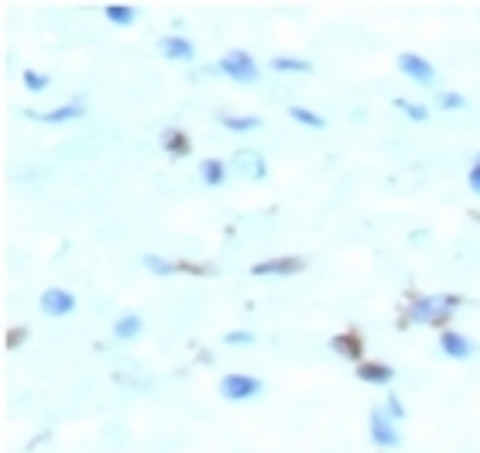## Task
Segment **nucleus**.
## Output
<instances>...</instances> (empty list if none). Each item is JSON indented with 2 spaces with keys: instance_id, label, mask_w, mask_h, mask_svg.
Masks as SVG:
<instances>
[{
  "instance_id": "3",
  "label": "nucleus",
  "mask_w": 480,
  "mask_h": 453,
  "mask_svg": "<svg viewBox=\"0 0 480 453\" xmlns=\"http://www.w3.org/2000/svg\"><path fill=\"white\" fill-rule=\"evenodd\" d=\"M220 391H223V399L240 402V399H254V395L261 391V381L250 375H227L220 381Z\"/></svg>"
},
{
  "instance_id": "1",
  "label": "nucleus",
  "mask_w": 480,
  "mask_h": 453,
  "mask_svg": "<svg viewBox=\"0 0 480 453\" xmlns=\"http://www.w3.org/2000/svg\"><path fill=\"white\" fill-rule=\"evenodd\" d=\"M456 306H460V299L456 296L416 299V302L408 306V320H418V323H443Z\"/></svg>"
},
{
  "instance_id": "12",
  "label": "nucleus",
  "mask_w": 480,
  "mask_h": 453,
  "mask_svg": "<svg viewBox=\"0 0 480 453\" xmlns=\"http://www.w3.org/2000/svg\"><path fill=\"white\" fill-rule=\"evenodd\" d=\"M32 117H38V121H48V124H63V121H76V117H83V107H79V103H65V107H59V110H48V113H32Z\"/></svg>"
},
{
  "instance_id": "15",
  "label": "nucleus",
  "mask_w": 480,
  "mask_h": 453,
  "mask_svg": "<svg viewBox=\"0 0 480 453\" xmlns=\"http://www.w3.org/2000/svg\"><path fill=\"white\" fill-rule=\"evenodd\" d=\"M113 333H117L121 340H127V337H138V333H141V320H138V316H121V320H117V327H113Z\"/></svg>"
},
{
  "instance_id": "10",
  "label": "nucleus",
  "mask_w": 480,
  "mask_h": 453,
  "mask_svg": "<svg viewBox=\"0 0 480 453\" xmlns=\"http://www.w3.org/2000/svg\"><path fill=\"white\" fill-rule=\"evenodd\" d=\"M357 378H360V381H371V385H385V381L395 378V371H391L387 364H360V368H357Z\"/></svg>"
},
{
  "instance_id": "25",
  "label": "nucleus",
  "mask_w": 480,
  "mask_h": 453,
  "mask_svg": "<svg viewBox=\"0 0 480 453\" xmlns=\"http://www.w3.org/2000/svg\"><path fill=\"white\" fill-rule=\"evenodd\" d=\"M470 189H474V192L480 196V158H477V165L470 169Z\"/></svg>"
},
{
  "instance_id": "17",
  "label": "nucleus",
  "mask_w": 480,
  "mask_h": 453,
  "mask_svg": "<svg viewBox=\"0 0 480 453\" xmlns=\"http://www.w3.org/2000/svg\"><path fill=\"white\" fill-rule=\"evenodd\" d=\"M107 17L113 25H131V21H134V11L124 7V4H107Z\"/></svg>"
},
{
  "instance_id": "2",
  "label": "nucleus",
  "mask_w": 480,
  "mask_h": 453,
  "mask_svg": "<svg viewBox=\"0 0 480 453\" xmlns=\"http://www.w3.org/2000/svg\"><path fill=\"white\" fill-rule=\"evenodd\" d=\"M220 73H227L230 79H240V83H254L258 79V65L248 52H227L220 59Z\"/></svg>"
},
{
  "instance_id": "4",
  "label": "nucleus",
  "mask_w": 480,
  "mask_h": 453,
  "mask_svg": "<svg viewBox=\"0 0 480 453\" xmlns=\"http://www.w3.org/2000/svg\"><path fill=\"white\" fill-rule=\"evenodd\" d=\"M398 65H402L405 76L416 79V83H433V79H436L433 65L426 63L422 55H416V52H405V55H398Z\"/></svg>"
},
{
  "instance_id": "20",
  "label": "nucleus",
  "mask_w": 480,
  "mask_h": 453,
  "mask_svg": "<svg viewBox=\"0 0 480 453\" xmlns=\"http://www.w3.org/2000/svg\"><path fill=\"white\" fill-rule=\"evenodd\" d=\"M333 347L340 350L343 358H357V354H360V344H357V337H337V340H333Z\"/></svg>"
},
{
  "instance_id": "18",
  "label": "nucleus",
  "mask_w": 480,
  "mask_h": 453,
  "mask_svg": "<svg viewBox=\"0 0 480 453\" xmlns=\"http://www.w3.org/2000/svg\"><path fill=\"white\" fill-rule=\"evenodd\" d=\"M289 113H292L299 124H309V127H323V117L319 113H312V110L306 107H289Z\"/></svg>"
},
{
  "instance_id": "11",
  "label": "nucleus",
  "mask_w": 480,
  "mask_h": 453,
  "mask_svg": "<svg viewBox=\"0 0 480 453\" xmlns=\"http://www.w3.org/2000/svg\"><path fill=\"white\" fill-rule=\"evenodd\" d=\"M162 52L169 55V59H192V45H189L186 38H179V34H169V38H162Z\"/></svg>"
},
{
  "instance_id": "23",
  "label": "nucleus",
  "mask_w": 480,
  "mask_h": 453,
  "mask_svg": "<svg viewBox=\"0 0 480 453\" xmlns=\"http://www.w3.org/2000/svg\"><path fill=\"white\" fill-rule=\"evenodd\" d=\"M24 86H28L32 94H38V90H45L48 86V79L42 76V73H34V69H28V73H24Z\"/></svg>"
},
{
  "instance_id": "26",
  "label": "nucleus",
  "mask_w": 480,
  "mask_h": 453,
  "mask_svg": "<svg viewBox=\"0 0 480 453\" xmlns=\"http://www.w3.org/2000/svg\"><path fill=\"white\" fill-rule=\"evenodd\" d=\"M250 333H227V344H250Z\"/></svg>"
},
{
  "instance_id": "21",
  "label": "nucleus",
  "mask_w": 480,
  "mask_h": 453,
  "mask_svg": "<svg viewBox=\"0 0 480 453\" xmlns=\"http://www.w3.org/2000/svg\"><path fill=\"white\" fill-rule=\"evenodd\" d=\"M395 107L405 110V113H408L412 121H426V117H429V110L422 107V103H408V100H395Z\"/></svg>"
},
{
  "instance_id": "7",
  "label": "nucleus",
  "mask_w": 480,
  "mask_h": 453,
  "mask_svg": "<svg viewBox=\"0 0 480 453\" xmlns=\"http://www.w3.org/2000/svg\"><path fill=\"white\" fill-rule=\"evenodd\" d=\"M371 433L377 447H395L398 443V433H395V426H391L385 409H374L371 412Z\"/></svg>"
},
{
  "instance_id": "27",
  "label": "nucleus",
  "mask_w": 480,
  "mask_h": 453,
  "mask_svg": "<svg viewBox=\"0 0 480 453\" xmlns=\"http://www.w3.org/2000/svg\"><path fill=\"white\" fill-rule=\"evenodd\" d=\"M387 409H391V416H395V419H402V416H405L402 402H398V399H395V395H391V399H387Z\"/></svg>"
},
{
  "instance_id": "6",
  "label": "nucleus",
  "mask_w": 480,
  "mask_h": 453,
  "mask_svg": "<svg viewBox=\"0 0 480 453\" xmlns=\"http://www.w3.org/2000/svg\"><path fill=\"white\" fill-rule=\"evenodd\" d=\"M42 310L48 316H69L76 310V299L69 296L65 289H48L45 296H42Z\"/></svg>"
},
{
  "instance_id": "14",
  "label": "nucleus",
  "mask_w": 480,
  "mask_h": 453,
  "mask_svg": "<svg viewBox=\"0 0 480 453\" xmlns=\"http://www.w3.org/2000/svg\"><path fill=\"white\" fill-rule=\"evenodd\" d=\"M162 141H165V152H169V155H175V158L186 155V152H189V138H186V134H179V131H165V138H162Z\"/></svg>"
},
{
  "instance_id": "16",
  "label": "nucleus",
  "mask_w": 480,
  "mask_h": 453,
  "mask_svg": "<svg viewBox=\"0 0 480 453\" xmlns=\"http://www.w3.org/2000/svg\"><path fill=\"white\" fill-rule=\"evenodd\" d=\"M271 69H279V73H309L312 65L306 59H271Z\"/></svg>"
},
{
  "instance_id": "19",
  "label": "nucleus",
  "mask_w": 480,
  "mask_h": 453,
  "mask_svg": "<svg viewBox=\"0 0 480 453\" xmlns=\"http://www.w3.org/2000/svg\"><path fill=\"white\" fill-rule=\"evenodd\" d=\"M258 124H261L258 117H223V127H230V131H254Z\"/></svg>"
},
{
  "instance_id": "24",
  "label": "nucleus",
  "mask_w": 480,
  "mask_h": 453,
  "mask_svg": "<svg viewBox=\"0 0 480 453\" xmlns=\"http://www.w3.org/2000/svg\"><path fill=\"white\" fill-rule=\"evenodd\" d=\"M439 107H446V110H460L466 107V100L460 94H443L439 96Z\"/></svg>"
},
{
  "instance_id": "9",
  "label": "nucleus",
  "mask_w": 480,
  "mask_h": 453,
  "mask_svg": "<svg viewBox=\"0 0 480 453\" xmlns=\"http://www.w3.org/2000/svg\"><path fill=\"white\" fill-rule=\"evenodd\" d=\"M439 344H443V350H446L449 358H470V350H474V347H470V340H466V337H460V333H453V330H446V333H443V340H439Z\"/></svg>"
},
{
  "instance_id": "5",
  "label": "nucleus",
  "mask_w": 480,
  "mask_h": 453,
  "mask_svg": "<svg viewBox=\"0 0 480 453\" xmlns=\"http://www.w3.org/2000/svg\"><path fill=\"white\" fill-rule=\"evenodd\" d=\"M302 268H306L302 258H271V261H258L250 271H254V275H295V271H302Z\"/></svg>"
},
{
  "instance_id": "13",
  "label": "nucleus",
  "mask_w": 480,
  "mask_h": 453,
  "mask_svg": "<svg viewBox=\"0 0 480 453\" xmlns=\"http://www.w3.org/2000/svg\"><path fill=\"white\" fill-rule=\"evenodd\" d=\"M200 172H202V182H206V186H220V182L227 179V165L217 162V158H206Z\"/></svg>"
},
{
  "instance_id": "8",
  "label": "nucleus",
  "mask_w": 480,
  "mask_h": 453,
  "mask_svg": "<svg viewBox=\"0 0 480 453\" xmlns=\"http://www.w3.org/2000/svg\"><path fill=\"white\" fill-rule=\"evenodd\" d=\"M233 165H237V172L248 175V179H264V162L258 152H237Z\"/></svg>"
},
{
  "instance_id": "22",
  "label": "nucleus",
  "mask_w": 480,
  "mask_h": 453,
  "mask_svg": "<svg viewBox=\"0 0 480 453\" xmlns=\"http://www.w3.org/2000/svg\"><path fill=\"white\" fill-rule=\"evenodd\" d=\"M144 265L152 268V271H158V275H171V271H175V265L162 261V258H155V254H144Z\"/></svg>"
}]
</instances>
